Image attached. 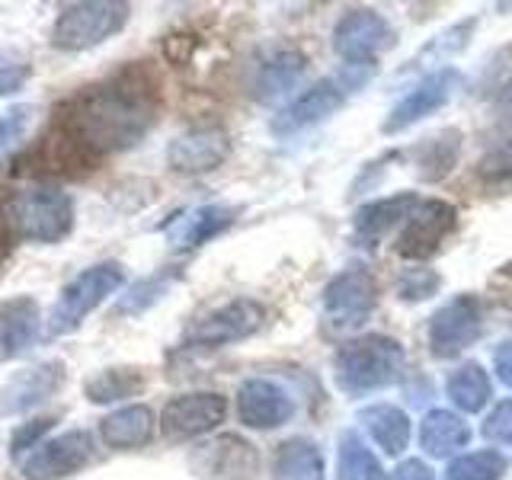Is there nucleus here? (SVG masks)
Listing matches in <instances>:
<instances>
[{"label":"nucleus","mask_w":512,"mask_h":480,"mask_svg":"<svg viewBox=\"0 0 512 480\" xmlns=\"http://www.w3.org/2000/svg\"><path fill=\"white\" fill-rule=\"evenodd\" d=\"M192 474L199 480H250L260 471V452L256 445L224 432L218 439L202 442L189 458Z\"/></svg>","instance_id":"nucleus-12"},{"label":"nucleus","mask_w":512,"mask_h":480,"mask_svg":"<svg viewBox=\"0 0 512 480\" xmlns=\"http://www.w3.org/2000/svg\"><path fill=\"white\" fill-rule=\"evenodd\" d=\"M64 384V365L61 362H42L16 372L4 388H0V416H16L32 407L52 400Z\"/></svg>","instance_id":"nucleus-18"},{"label":"nucleus","mask_w":512,"mask_h":480,"mask_svg":"<svg viewBox=\"0 0 512 480\" xmlns=\"http://www.w3.org/2000/svg\"><path fill=\"white\" fill-rule=\"evenodd\" d=\"M480 176H484V183H493V186H503L512 180V141L493 148L480 160Z\"/></svg>","instance_id":"nucleus-37"},{"label":"nucleus","mask_w":512,"mask_h":480,"mask_svg":"<svg viewBox=\"0 0 512 480\" xmlns=\"http://www.w3.org/2000/svg\"><path fill=\"white\" fill-rule=\"evenodd\" d=\"M157 122V80L144 68H125L122 74L87 87L64 106L61 125L80 151L93 160L128 151L151 132Z\"/></svg>","instance_id":"nucleus-1"},{"label":"nucleus","mask_w":512,"mask_h":480,"mask_svg":"<svg viewBox=\"0 0 512 480\" xmlns=\"http://www.w3.org/2000/svg\"><path fill=\"white\" fill-rule=\"evenodd\" d=\"M93 164L96 160L87 151H80L77 141L64 132L61 125H55L36 148L20 157L16 167H20V173H29V176H71V173L90 170Z\"/></svg>","instance_id":"nucleus-16"},{"label":"nucleus","mask_w":512,"mask_h":480,"mask_svg":"<svg viewBox=\"0 0 512 480\" xmlns=\"http://www.w3.org/2000/svg\"><path fill=\"white\" fill-rule=\"evenodd\" d=\"M128 23V4H109V0H80L61 10L52 29V45L61 52H84L106 42L109 36Z\"/></svg>","instance_id":"nucleus-5"},{"label":"nucleus","mask_w":512,"mask_h":480,"mask_svg":"<svg viewBox=\"0 0 512 480\" xmlns=\"http://www.w3.org/2000/svg\"><path fill=\"white\" fill-rule=\"evenodd\" d=\"M237 413L250 429H276L295 416V400L276 381L250 378L237 391Z\"/></svg>","instance_id":"nucleus-17"},{"label":"nucleus","mask_w":512,"mask_h":480,"mask_svg":"<svg viewBox=\"0 0 512 480\" xmlns=\"http://www.w3.org/2000/svg\"><path fill=\"white\" fill-rule=\"evenodd\" d=\"M39 304L32 298H10L0 301V365L20 356L23 349L39 336Z\"/></svg>","instance_id":"nucleus-22"},{"label":"nucleus","mask_w":512,"mask_h":480,"mask_svg":"<svg viewBox=\"0 0 512 480\" xmlns=\"http://www.w3.org/2000/svg\"><path fill=\"white\" fill-rule=\"evenodd\" d=\"M384 480H436V474H432L423 461L410 458V461H400L397 468L388 477H384Z\"/></svg>","instance_id":"nucleus-40"},{"label":"nucleus","mask_w":512,"mask_h":480,"mask_svg":"<svg viewBox=\"0 0 512 480\" xmlns=\"http://www.w3.org/2000/svg\"><path fill=\"white\" fill-rule=\"evenodd\" d=\"M13 237L29 244H58L74 231V199L58 186H36L7 205Z\"/></svg>","instance_id":"nucleus-3"},{"label":"nucleus","mask_w":512,"mask_h":480,"mask_svg":"<svg viewBox=\"0 0 512 480\" xmlns=\"http://www.w3.org/2000/svg\"><path fill=\"white\" fill-rule=\"evenodd\" d=\"M378 304V282L368 269L352 266L333 276L324 288V314L333 330H356Z\"/></svg>","instance_id":"nucleus-8"},{"label":"nucleus","mask_w":512,"mask_h":480,"mask_svg":"<svg viewBox=\"0 0 512 480\" xmlns=\"http://www.w3.org/2000/svg\"><path fill=\"white\" fill-rule=\"evenodd\" d=\"M90 458H93V436L87 429H71L32 448L29 458L23 461V477L58 480V477H68V474H77L80 468H87Z\"/></svg>","instance_id":"nucleus-13"},{"label":"nucleus","mask_w":512,"mask_h":480,"mask_svg":"<svg viewBox=\"0 0 512 480\" xmlns=\"http://www.w3.org/2000/svg\"><path fill=\"white\" fill-rule=\"evenodd\" d=\"M458 208L442 199H420L404 221L397 237V253L404 260H429L442 247V240L455 231Z\"/></svg>","instance_id":"nucleus-10"},{"label":"nucleus","mask_w":512,"mask_h":480,"mask_svg":"<svg viewBox=\"0 0 512 480\" xmlns=\"http://www.w3.org/2000/svg\"><path fill=\"white\" fill-rule=\"evenodd\" d=\"M458 132H442L439 138H429L420 148V173L426 180H439L458 160Z\"/></svg>","instance_id":"nucleus-32"},{"label":"nucleus","mask_w":512,"mask_h":480,"mask_svg":"<svg viewBox=\"0 0 512 480\" xmlns=\"http://www.w3.org/2000/svg\"><path fill=\"white\" fill-rule=\"evenodd\" d=\"M167 285H170V276H154V279H148V282L135 285L132 292H128V295L116 304V314H135V311L151 308V304L167 292Z\"/></svg>","instance_id":"nucleus-35"},{"label":"nucleus","mask_w":512,"mask_h":480,"mask_svg":"<svg viewBox=\"0 0 512 480\" xmlns=\"http://www.w3.org/2000/svg\"><path fill=\"white\" fill-rule=\"evenodd\" d=\"M144 388V375L138 368H106V372L87 378L84 394L90 404H112V400L132 397Z\"/></svg>","instance_id":"nucleus-30"},{"label":"nucleus","mask_w":512,"mask_h":480,"mask_svg":"<svg viewBox=\"0 0 512 480\" xmlns=\"http://www.w3.org/2000/svg\"><path fill=\"white\" fill-rule=\"evenodd\" d=\"M471 426L452 410H429L420 423V445L429 458H448L468 448Z\"/></svg>","instance_id":"nucleus-24"},{"label":"nucleus","mask_w":512,"mask_h":480,"mask_svg":"<svg viewBox=\"0 0 512 480\" xmlns=\"http://www.w3.org/2000/svg\"><path fill=\"white\" fill-rule=\"evenodd\" d=\"M231 154V141L221 128H192V132L180 135L167 148V164L170 170L183 176H196L221 167Z\"/></svg>","instance_id":"nucleus-19"},{"label":"nucleus","mask_w":512,"mask_h":480,"mask_svg":"<svg viewBox=\"0 0 512 480\" xmlns=\"http://www.w3.org/2000/svg\"><path fill=\"white\" fill-rule=\"evenodd\" d=\"M13 244H16V237H13V228H10L7 208H4V202H0V263H4L7 256H10Z\"/></svg>","instance_id":"nucleus-42"},{"label":"nucleus","mask_w":512,"mask_h":480,"mask_svg":"<svg viewBox=\"0 0 512 480\" xmlns=\"http://www.w3.org/2000/svg\"><path fill=\"white\" fill-rule=\"evenodd\" d=\"M324 452L311 439H285L272 461V480H324Z\"/></svg>","instance_id":"nucleus-26"},{"label":"nucleus","mask_w":512,"mask_h":480,"mask_svg":"<svg viewBox=\"0 0 512 480\" xmlns=\"http://www.w3.org/2000/svg\"><path fill=\"white\" fill-rule=\"evenodd\" d=\"M228 416V400L215 391H199V394H180L164 407V436L167 439H196L212 432L224 423Z\"/></svg>","instance_id":"nucleus-15"},{"label":"nucleus","mask_w":512,"mask_h":480,"mask_svg":"<svg viewBox=\"0 0 512 480\" xmlns=\"http://www.w3.org/2000/svg\"><path fill=\"white\" fill-rule=\"evenodd\" d=\"M484 327V301L477 295H458L429 317V352L436 359H455L484 336Z\"/></svg>","instance_id":"nucleus-7"},{"label":"nucleus","mask_w":512,"mask_h":480,"mask_svg":"<svg viewBox=\"0 0 512 480\" xmlns=\"http://www.w3.org/2000/svg\"><path fill=\"white\" fill-rule=\"evenodd\" d=\"M304 55L295 52V48H282L272 58H266L260 64V71H256V80H253V90L260 100H276V96L292 90L301 74H304Z\"/></svg>","instance_id":"nucleus-27"},{"label":"nucleus","mask_w":512,"mask_h":480,"mask_svg":"<svg viewBox=\"0 0 512 480\" xmlns=\"http://www.w3.org/2000/svg\"><path fill=\"white\" fill-rule=\"evenodd\" d=\"M151 436H154V413L144 404L122 407L116 413L103 416V423H100V439L109 448H119V452L148 445Z\"/></svg>","instance_id":"nucleus-25"},{"label":"nucleus","mask_w":512,"mask_h":480,"mask_svg":"<svg viewBox=\"0 0 512 480\" xmlns=\"http://www.w3.org/2000/svg\"><path fill=\"white\" fill-rule=\"evenodd\" d=\"M493 372L500 378L506 388H512V340L500 343L493 352Z\"/></svg>","instance_id":"nucleus-41"},{"label":"nucleus","mask_w":512,"mask_h":480,"mask_svg":"<svg viewBox=\"0 0 512 480\" xmlns=\"http://www.w3.org/2000/svg\"><path fill=\"white\" fill-rule=\"evenodd\" d=\"M336 477L340 480H384L381 461L368 448L359 432H343L340 452H336Z\"/></svg>","instance_id":"nucleus-29"},{"label":"nucleus","mask_w":512,"mask_h":480,"mask_svg":"<svg viewBox=\"0 0 512 480\" xmlns=\"http://www.w3.org/2000/svg\"><path fill=\"white\" fill-rule=\"evenodd\" d=\"M509 461L496 448H480V452H464L448 464V480H500Z\"/></svg>","instance_id":"nucleus-31"},{"label":"nucleus","mask_w":512,"mask_h":480,"mask_svg":"<svg viewBox=\"0 0 512 480\" xmlns=\"http://www.w3.org/2000/svg\"><path fill=\"white\" fill-rule=\"evenodd\" d=\"M349 93H352V87L340 77L317 80L314 87H308L301 96H295V100L288 103L276 119H272V132L288 138V135H298V132H304V128L330 119L333 112L343 109Z\"/></svg>","instance_id":"nucleus-14"},{"label":"nucleus","mask_w":512,"mask_h":480,"mask_svg":"<svg viewBox=\"0 0 512 480\" xmlns=\"http://www.w3.org/2000/svg\"><path fill=\"white\" fill-rule=\"evenodd\" d=\"M359 423L365 426L368 436L375 439L378 448H384V455H404V448L410 445L413 423L410 416L394 407V404H372L359 410Z\"/></svg>","instance_id":"nucleus-23"},{"label":"nucleus","mask_w":512,"mask_h":480,"mask_svg":"<svg viewBox=\"0 0 512 480\" xmlns=\"http://www.w3.org/2000/svg\"><path fill=\"white\" fill-rule=\"evenodd\" d=\"M461 77L455 68H436L429 71L420 84L410 87L400 100L394 103V109L388 112V119H384L381 132L384 135H397L404 132V128L423 122L426 116H436V112L452 100V93L458 90Z\"/></svg>","instance_id":"nucleus-11"},{"label":"nucleus","mask_w":512,"mask_h":480,"mask_svg":"<svg viewBox=\"0 0 512 480\" xmlns=\"http://www.w3.org/2000/svg\"><path fill=\"white\" fill-rule=\"evenodd\" d=\"M32 106H16V109H7V112H0V151H7L10 144H16L23 135H26V128L32 122Z\"/></svg>","instance_id":"nucleus-38"},{"label":"nucleus","mask_w":512,"mask_h":480,"mask_svg":"<svg viewBox=\"0 0 512 480\" xmlns=\"http://www.w3.org/2000/svg\"><path fill=\"white\" fill-rule=\"evenodd\" d=\"M122 282H125V272L119 263H96V266L84 269L71 285H64L55 308L48 311L45 333L61 336V333L77 330L93 308H100L112 292H119Z\"/></svg>","instance_id":"nucleus-4"},{"label":"nucleus","mask_w":512,"mask_h":480,"mask_svg":"<svg viewBox=\"0 0 512 480\" xmlns=\"http://www.w3.org/2000/svg\"><path fill=\"white\" fill-rule=\"evenodd\" d=\"M231 221H234V208L199 205V208H189V212H180L176 218H170L164 224V234L173 250H196V247L208 244L212 237H218Z\"/></svg>","instance_id":"nucleus-21"},{"label":"nucleus","mask_w":512,"mask_h":480,"mask_svg":"<svg viewBox=\"0 0 512 480\" xmlns=\"http://www.w3.org/2000/svg\"><path fill=\"white\" fill-rule=\"evenodd\" d=\"M480 432H484L487 442L512 448V397L503 400V404H496L487 413V420H484V426H480Z\"/></svg>","instance_id":"nucleus-36"},{"label":"nucleus","mask_w":512,"mask_h":480,"mask_svg":"<svg viewBox=\"0 0 512 480\" xmlns=\"http://www.w3.org/2000/svg\"><path fill=\"white\" fill-rule=\"evenodd\" d=\"M445 394L448 400L461 410V413H480L493 397V384L490 375L484 372V365L477 362H464L458 365L445 381Z\"/></svg>","instance_id":"nucleus-28"},{"label":"nucleus","mask_w":512,"mask_h":480,"mask_svg":"<svg viewBox=\"0 0 512 480\" xmlns=\"http://www.w3.org/2000/svg\"><path fill=\"white\" fill-rule=\"evenodd\" d=\"M442 279L432 269H404V276L397 279V295L404 301H426L439 292Z\"/></svg>","instance_id":"nucleus-34"},{"label":"nucleus","mask_w":512,"mask_h":480,"mask_svg":"<svg viewBox=\"0 0 512 480\" xmlns=\"http://www.w3.org/2000/svg\"><path fill=\"white\" fill-rule=\"evenodd\" d=\"M420 202L413 192H397V196L388 199H375L362 205L356 218H352V237H356L359 247H378L384 237H388L397 224H404L407 215L413 212V205Z\"/></svg>","instance_id":"nucleus-20"},{"label":"nucleus","mask_w":512,"mask_h":480,"mask_svg":"<svg viewBox=\"0 0 512 480\" xmlns=\"http://www.w3.org/2000/svg\"><path fill=\"white\" fill-rule=\"evenodd\" d=\"M496 116L503 122H512V84L500 93V100H496Z\"/></svg>","instance_id":"nucleus-43"},{"label":"nucleus","mask_w":512,"mask_h":480,"mask_svg":"<svg viewBox=\"0 0 512 480\" xmlns=\"http://www.w3.org/2000/svg\"><path fill=\"white\" fill-rule=\"evenodd\" d=\"M55 426L52 416H45V420H29L23 423L20 429L13 432V439H10V448H13V455H20V452H29V448H36L42 442V436L48 429Z\"/></svg>","instance_id":"nucleus-39"},{"label":"nucleus","mask_w":512,"mask_h":480,"mask_svg":"<svg viewBox=\"0 0 512 480\" xmlns=\"http://www.w3.org/2000/svg\"><path fill=\"white\" fill-rule=\"evenodd\" d=\"M471 32H474V20L455 23L452 29H445L442 36H436V39H432V42L423 48L420 58H416V64H423L426 58H432V64H436V61H442V58H448V55L461 52V48L471 42Z\"/></svg>","instance_id":"nucleus-33"},{"label":"nucleus","mask_w":512,"mask_h":480,"mask_svg":"<svg viewBox=\"0 0 512 480\" xmlns=\"http://www.w3.org/2000/svg\"><path fill=\"white\" fill-rule=\"evenodd\" d=\"M407 368V352L397 340L381 333H368L340 346L333 359L336 384L346 394H372L400 381Z\"/></svg>","instance_id":"nucleus-2"},{"label":"nucleus","mask_w":512,"mask_h":480,"mask_svg":"<svg viewBox=\"0 0 512 480\" xmlns=\"http://www.w3.org/2000/svg\"><path fill=\"white\" fill-rule=\"evenodd\" d=\"M394 45H397L394 26L378 10L368 7L346 10L333 29V52L343 61H349V68H368L375 58L391 52Z\"/></svg>","instance_id":"nucleus-6"},{"label":"nucleus","mask_w":512,"mask_h":480,"mask_svg":"<svg viewBox=\"0 0 512 480\" xmlns=\"http://www.w3.org/2000/svg\"><path fill=\"white\" fill-rule=\"evenodd\" d=\"M266 308L253 298H234L221 308L202 314L199 320H192L186 330V340L196 346H228L237 340H247L256 330L263 327Z\"/></svg>","instance_id":"nucleus-9"}]
</instances>
